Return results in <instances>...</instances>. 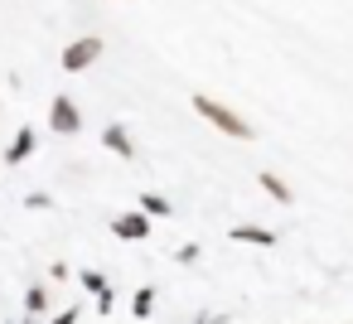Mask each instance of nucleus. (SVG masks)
<instances>
[{"instance_id": "1", "label": "nucleus", "mask_w": 353, "mask_h": 324, "mask_svg": "<svg viewBox=\"0 0 353 324\" xmlns=\"http://www.w3.org/2000/svg\"><path fill=\"white\" fill-rule=\"evenodd\" d=\"M194 112H199L203 121H213V126H218L223 136H232V141H252V136H256V131L232 112V107H223V102H218V97H208V92H194Z\"/></svg>"}, {"instance_id": "2", "label": "nucleus", "mask_w": 353, "mask_h": 324, "mask_svg": "<svg viewBox=\"0 0 353 324\" xmlns=\"http://www.w3.org/2000/svg\"><path fill=\"white\" fill-rule=\"evenodd\" d=\"M49 131H59V136H73V131H83V117H78V102L73 97H54L49 102Z\"/></svg>"}, {"instance_id": "3", "label": "nucleus", "mask_w": 353, "mask_h": 324, "mask_svg": "<svg viewBox=\"0 0 353 324\" xmlns=\"http://www.w3.org/2000/svg\"><path fill=\"white\" fill-rule=\"evenodd\" d=\"M97 54H102V39H97V34L73 39V44L63 49V68H68V73H83V68H92V63H97Z\"/></svg>"}, {"instance_id": "4", "label": "nucleus", "mask_w": 353, "mask_h": 324, "mask_svg": "<svg viewBox=\"0 0 353 324\" xmlns=\"http://www.w3.org/2000/svg\"><path fill=\"white\" fill-rule=\"evenodd\" d=\"M112 232H117L121 242H145V237H150V218H145V213H121V218L112 223Z\"/></svg>"}, {"instance_id": "5", "label": "nucleus", "mask_w": 353, "mask_h": 324, "mask_svg": "<svg viewBox=\"0 0 353 324\" xmlns=\"http://www.w3.org/2000/svg\"><path fill=\"white\" fill-rule=\"evenodd\" d=\"M34 145H39L34 126H20V131H15V141H10V150H6V165H10V170H15V165H25V160L34 155Z\"/></svg>"}, {"instance_id": "6", "label": "nucleus", "mask_w": 353, "mask_h": 324, "mask_svg": "<svg viewBox=\"0 0 353 324\" xmlns=\"http://www.w3.org/2000/svg\"><path fill=\"white\" fill-rule=\"evenodd\" d=\"M83 285L97 295V310H102V314H112V310H117V295H112V285H107V276H102V271H83Z\"/></svg>"}, {"instance_id": "7", "label": "nucleus", "mask_w": 353, "mask_h": 324, "mask_svg": "<svg viewBox=\"0 0 353 324\" xmlns=\"http://www.w3.org/2000/svg\"><path fill=\"white\" fill-rule=\"evenodd\" d=\"M102 145H107L112 155H121V160H131V155H136V141L126 136V126H107V131H102Z\"/></svg>"}, {"instance_id": "8", "label": "nucleus", "mask_w": 353, "mask_h": 324, "mask_svg": "<svg viewBox=\"0 0 353 324\" xmlns=\"http://www.w3.org/2000/svg\"><path fill=\"white\" fill-rule=\"evenodd\" d=\"M261 189H266L276 203H290V199H295V194H290V184H285L281 174H271V170H261Z\"/></svg>"}, {"instance_id": "9", "label": "nucleus", "mask_w": 353, "mask_h": 324, "mask_svg": "<svg viewBox=\"0 0 353 324\" xmlns=\"http://www.w3.org/2000/svg\"><path fill=\"white\" fill-rule=\"evenodd\" d=\"M232 242H256V247H276L271 227H232Z\"/></svg>"}, {"instance_id": "10", "label": "nucleus", "mask_w": 353, "mask_h": 324, "mask_svg": "<svg viewBox=\"0 0 353 324\" xmlns=\"http://www.w3.org/2000/svg\"><path fill=\"white\" fill-rule=\"evenodd\" d=\"M136 213H145V218H170L174 208H170V199H160V194H141V208Z\"/></svg>"}, {"instance_id": "11", "label": "nucleus", "mask_w": 353, "mask_h": 324, "mask_svg": "<svg viewBox=\"0 0 353 324\" xmlns=\"http://www.w3.org/2000/svg\"><path fill=\"white\" fill-rule=\"evenodd\" d=\"M150 310H155V290L145 285V290H136V300H131V314H136V319H150Z\"/></svg>"}, {"instance_id": "12", "label": "nucleus", "mask_w": 353, "mask_h": 324, "mask_svg": "<svg viewBox=\"0 0 353 324\" xmlns=\"http://www.w3.org/2000/svg\"><path fill=\"white\" fill-rule=\"evenodd\" d=\"M25 305H30V314H39V310L49 305V290H44V285H30V295H25Z\"/></svg>"}, {"instance_id": "13", "label": "nucleus", "mask_w": 353, "mask_h": 324, "mask_svg": "<svg viewBox=\"0 0 353 324\" xmlns=\"http://www.w3.org/2000/svg\"><path fill=\"white\" fill-rule=\"evenodd\" d=\"M174 256H179V261H184V266H189V261H199V247H194V242H184V247H179V252H174Z\"/></svg>"}, {"instance_id": "14", "label": "nucleus", "mask_w": 353, "mask_h": 324, "mask_svg": "<svg viewBox=\"0 0 353 324\" xmlns=\"http://www.w3.org/2000/svg\"><path fill=\"white\" fill-rule=\"evenodd\" d=\"M54 324H78V310H63V314H59Z\"/></svg>"}]
</instances>
